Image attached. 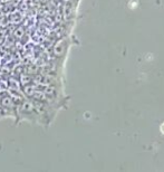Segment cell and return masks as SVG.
Returning a JSON list of instances; mask_svg holds the SVG:
<instances>
[{"label": "cell", "instance_id": "1", "mask_svg": "<svg viewBox=\"0 0 164 172\" xmlns=\"http://www.w3.org/2000/svg\"><path fill=\"white\" fill-rule=\"evenodd\" d=\"M17 114H18V121H27L30 123H38L42 125V120L37 110L35 102L31 98H24L18 104L17 109Z\"/></svg>", "mask_w": 164, "mask_h": 172}, {"label": "cell", "instance_id": "2", "mask_svg": "<svg viewBox=\"0 0 164 172\" xmlns=\"http://www.w3.org/2000/svg\"><path fill=\"white\" fill-rule=\"evenodd\" d=\"M0 107H1L2 116H8V117H13V119L18 117V114H17L18 104L16 103L13 96H11L9 94L2 95V97L0 98Z\"/></svg>", "mask_w": 164, "mask_h": 172}]
</instances>
